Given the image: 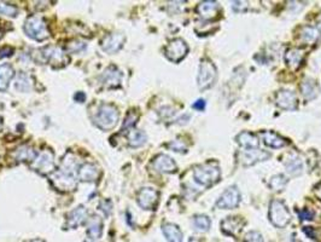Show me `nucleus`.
I'll list each match as a JSON object with an SVG mask.
<instances>
[{"label": "nucleus", "mask_w": 321, "mask_h": 242, "mask_svg": "<svg viewBox=\"0 0 321 242\" xmlns=\"http://www.w3.org/2000/svg\"><path fill=\"white\" fill-rule=\"evenodd\" d=\"M120 113L113 104H101L94 114V124L104 131L113 130L117 125Z\"/></svg>", "instance_id": "f257e3e1"}, {"label": "nucleus", "mask_w": 321, "mask_h": 242, "mask_svg": "<svg viewBox=\"0 0 321 242\" xmlns=\"http://www.w3.org/2000/svg\"><path fill=\"white\" fill-rule=\"evenodd\" d=\"M87 214H89V212H87V210L83 206L76 207L75 210H73L67 216L66 225L69 229H75V228H77L80 224H82L86 220Z\"/></svg>", "instance_id": "6ab92c4d"}, {"label": "nucleus", "mask_w": 321, "mask_h": 242, "mask_svg": "<svg viewBox=\"0 0 321 242\" xmlns=\"http://www.w3.org/2000/svg\"><path fill=\"white\" fill-rule=\"evenodd\" d=\"M236 140L244 149H255V148H259L260 146V140L258 137L251 132H246V131L239 133L236 137Z\"/></svg>", "instance_id": "393cba45"}, {"label": "nucleus", "mask_w": 321, "mask_h": 242, "mask_svg": "<svg viewBox=\"0 0 321 242\" xmlns=\"http://www.w3.org/2000/svg\"><path fill=\"white\" fill-rule=\"evenodd\" d=\"M86 49V44L80 42V40H73V42L68 43L66 50L70 53H79Z\"/></svg>", "instance_id": "c9c22d12"}, {"label": "nucleus", "mask_w": 321, "mask_h": 242, "mask_svg": "<svg viewBox=\"0 0 321 242\" xmlns=\"http://www.w3.org/2000/svg\"><path fill=\"white\" fill-rule=\"evenodd\" d=\"M314 217V212L309 210H302L299 211V218L301 220H312Z\"/></svg>", "instance_id": "a19ab883"}, {"label": "nucleus", "mask_w": 321, "mask_h": 242, "mask_svg": "<svg viewBox=\"0 0 321 242\" xmlns=\"http://www.w3.org/2000/svg\"><path fill=\"white\" fill-rule=\"evenodd\" d=\"M188 242H198V241H197V240H196V238H194V237H192V238H190V240H188Z\"/></svg>", "instance_id": "09e8293b"}, {"label": "nucleus", "mask_w": 321, "mask_h": 242, "mask_svg": "<svg viewBox=\"0 0 321 242\" xmlns=\"http://www.w3.org/2000/svg\"><path fill=\"white\" fill-rule=\"evenodd\" d=\"M99 167L96 166L94 164H83L82 166L79 167V171H77V177L82 182H94L99 178Z\"/></svg>", "instance_id": "a211bd4d"}, {"label": "nucleus", "mask_w": 321, "mask_h": 242, "mask_svg": "<svg viewBox=\"0 0 321 242\" xmlns=\"http://www.w3.org/2000/svg\"><path fill=\"white\" fill-rule=\"evenodd\" d=\"M237 157H238L239 163H241L243 166H251V165L258 164L260 161H265L267 159H269L270 154L267 153V151L260 150L259 148H255V149L239 150L238 154H237Z\"/></svg>", "instance_id": "9b49d317"}, {"label": "nucleus", "mask_w": 321, "mask_h": 242, "mask_svg": "<svg viewBox=\"0 0 321 242\" xmlns=\"http://www.w3.org/2000/svg\"><path fill=\"white\" fill-rule=\"evenodd\" d=\"M205 106H207V103H205L204 99H198V100H196L194 104H192V108L197 109V110H199V112H203V110L205 109Z\"/></svg>", "instance_id": "79ce46f5"}, {"label": "nucleus", "mask_w": 321, "mask_h": 242, "mask_svg": "<svg viewBox=\"0 0 321 242\" xmlns=\"http://www.w3.org/2000/svg\"><path fill=\"white\" fill-rule=\"evenodd\" d=\"M187 52H188L187 44L185 43V40H182L180 38L173 39L172 42H169V44L164 49V53L165 56H167V58L175 63L180 62V60L187 55Z\"/></svg>", "instance_id": "6e6552de"}, {"label": "nucleus", "mask_w": 321, "mask_h": 242, "mask_svg": "<svg viewBox=\"0 0 321 242\" xmlns=\"http://www.w3.org/2000/svg\"><path fill=\"white\" fill-rule=\"evenodd\" d=\"M220 174L221 172H220L219 166L214 163L198 165L194 170L195 180L204 187L212 186L215 182L219 180Z\"/></svg>", "instance_id": "f03ea898"}, {"label": "nucleus", "mask_w": 321, "mask_h": 242, "mask_svg": "<svg viewBox=\"0 0 321 242\" xmlns=\"http://www.w3.org/2000/svg\"><path fill=\"white\" fill-rule=\"evenodd\" d=\"M40 55L42 57L44 63H50L51 66L56 67V68L64 67L68 62L66 53L57 46H47V48L41 49Z\"/></svg>", "instance_id": "0eeeda50"}, {"label": "nucleus", "mask_w": 321, "mask_h": 242, "mask_svg": "<svg viewBox=\"0 0 321 242\" xmlns=\"http://www.w3.org/2000/svg\"><path fill=\"white\" fill-rule=\"evenodd\" d=\"M301 92H302L303 98L306 100L315 99L319 96L320 87L317 83L313 79H304L303 83L301 84Z\"/></svg>", "instance_id": "412c9836"}, {"label": "nucleus", "mask_w": 321, "mask_h": 242, "mask_svg": "<svg viewBox=\"0 0 321 242\" xmlns=\"http://www.w3.org/2000/svg\"><path fill=\"white\" fill-rule=\"evenodd\" d=\"M192 224H194L195 229L197 231H201V233H205L210 229L211 221L209 219L208 216H204V214H197V216L194 217L192 219Z\"/></svg>", "instance_id": "473e14b6"}, {"label": "nucleus", "mask_w": 321, "mask_h": 242, "mask_svg": "<svg viewBox=\"0 0 321 242\" xmlns=\"http://www.w3.org/2000/svg\"><path fill=\"white\" fill-rule=\"evenodd\" d=\"M124 40H126V38L121 33H111V34L106 35L103 39V42H101V49L108 53L117 52L118 50L122 49Z\"/></svg>", "instance_id": "4468645a"}, {"label": "nucleus", "mask_w": 321, "mask_h": 242, "mask_svg": "<svg viewBox=\"0 0 321 242\" xmlns=\"http://www.w3.org/2000/svg\"><path fill=\"white\" fill-rule=\"evenodd\" d=\"M269 220L276 228H285L291 220V213L283 201L273 200L269 205Z\"/></svg>", "instance_id": "20e7f679"}, {"label": "nucleus", "mask_w": 321, "mask_h": 242, "mask_svg": "<svg viewBox=\"0 0 321 242\" xmlns=\"http://www.w3.org/2000/svg\"><path fill=\"white\" fill-rule=\"evenodd\" d=\"M30 242H44V241L40 240V238H35V240H32Z\"/></svg>", "instance_id": "de8ad7c7"}, {"label": "nucleus", "mask_w": 321, "mask_h": 242, "mask_svg": "<svg viewBox=\"0 0 321 242\" xmlns=\"http://www.w3.org/2000/svg\"><path fill=\"white\" fill-rule=\"evenodd\" d=\"M319 26H320V28H321V16L319 17Z\"/></svg>", "instance_id": "603ef678"}, {"label": "nucleus", "mask_w": 321, "mask_h": 242, "mask_svg": "<svg viewBox=\"0 0 321 242\" xmlns=\"http://www.w3.org/2000/svg\"><path fill=\"white\" fill-rule=\"evenodd\" d=\"M275 103L279 108L285 110H296L298 107L296 95L290 90H280L275 95Z\"/></svg>", "instance_id": "ddd939ff"}, {"label": "nucleus", "mask_w": 321, "mask_h": 242, "mask_svg": "<svg viewBox=\"0 0 321 242\" xmlns=\"http://www.w3.org/2000/svg\"><path fill=\"white\" fill-rule=\"evenodd\" d=\"M244 227V219L242 217H227L221 221V230L226 235H238Z\"/></svg>", "instance_id": "dca6fc26"}, {"label": "nucleus", "mask_w": 321, "mask_h": 242, "mask_svg": "<svg viewBox=\"0 0 321 242\" xmlns=\"http://www.w3.org/2000/svg\"><path fill=\"white\" fill-rule=\"evenodd\" d=\"M84 242H96L94 240H92V238H91V240H87V241H84Z\"/></svg>", "instance_id": "3c124183"}, {"label": "nucleus", "mask_w": 321, "mask_h": 242, "mask_svg": "<svg viewBox=\"0 0 321 242\" xmlns=\"http://www.w3.org/2000/svg\"><path fill=\"white\" fill-rule=\"evenodd\" d=\"M25 32L29 38L36 40V42H44L50 36L46 21L41 16L36 15L30 16L26 19Z\"/></svg>", "instance_id": "7ed1b4c3"}, {"label": "nucleus", "mask_w": 321, "mask_h": 242, "mask_svg": "<svg viewBox=\"0 0 321 242\" xmlns=\"http://www.w3.org/2000/svg\"><path fill=\"white\" fill-rule=\"evenodd\" d=\"M287 184V178L284 174H275L270 178L269 180V188L274 191L283 190Z\"/></svg>", "instance_id": "72a5a7b5"}, {"label": "nucleus", "mask_w": 321, "mask_h": 242, "mask_svg": "<svg viewBox=\"0 0 321 242\" xmlns=\"http://www.w3.org/2000/svg\"><path fill=\"white\" fill-rule=\"evenodd\" d=\"M244 242H265V241H263L262 235L260 234L259 231H249V233L245 235Z\"/></svg>", "instance_id": "4c0bfd02"}, {"label": "nucleus", "mask_w": 321, "mask_h": 242, "mask_svg": "<svg viewBox=\"0 0 321 242\" xmlns=\"http://www.w3.org/2000/svg\"><path fill=\"white\" fill-rule=\"evenodd\" d=\"M220 6L216 2H211V0H208V2H203L197 6L196 11L198 12V15L201 17L205 19H210L212 17H215L216 13L219 12Z\"/></svg>", "instance_id": "5701e85b"}, {"label": "nucleus", "mask_w": 321, "mask_h": 242, "mask_svg": "<svg viewBox=\"0 0 321 242\" xmlns=\"http://www.w3.org/2000/svg\"><path fill=\"white\" fill-rule=\"evenodd\" d=\"M239 203H241V191L237 187L232 186L221 194V196L216 201V207L221 210H232L238 206Z\"/></svg>", "instance_id": "9d476101"}, {"label": "nucleus", "mask_w": 321, "mask_h": 242, "mask_svg": "<svg viewBox=\"0 0 321 242\" xmlns=\"http://www.w3.org/2000/svg\"><path fill=\"white\" fill-rule=\"evenodd\" d=\"M158 194L157 190L152 189V188H143L139 193H138L137 201L139 206L144 210H155V207L158 204Z\"/></svg>", "instance_id": "f8f14e48"}, {"label": "nucleus", "mask_w": 321, "mask_h": 242, "mask_svg": "<svg viewBox=\"0 0 321 242\" xmlns=\"http://www.w3.org/2000/svg\"><path fill=\"white\" fill-rule=\"evenodd\" d=\"M146 134L143 132L141 130H132L130 134H128V143H130L131 147L138 148L144 146L146 143Z\"/></svg>", "instance_id": "2f4dec72"}, {"label": "nucleus", "mask_w": 321, "mask_h": 242, "mask_svg": "<svg viewBox=\"0 0 321 242\" xmlns=\"http://www.w3.org/2000/svg\"><path fill=\"white\" fill-rule=\"evenodd\" d=\"M121 80H122V73L118 70L115 66H110L104 70L101 74V83L105 87H117L120 86Z\"/></svg>", "instance_id": "f3484780"}, {"label": "nucleus", "mask_w": 321, "mask_h": 242, "mask_svg": "<svg viewBox=\"0 0 321 242\" xmlns=\"http://www.w3.org/2000/svg\"><path fill=\"white\" fill-rule=\"evenodd\" d=\"M32 169L40 174H50L55 170V157L49 149L41 151L32 163Z\"/></svg>", "instance_id": "423d86ee"}, {"label": "nucleus", "mask_w": 321, "mask_h": 242, "mask_svg": "<svg viewBox=\"0 0 321 242\" xmlns=\"http://www.w3.org/2000/svg\"><path fill=\"white\" fill-rule=\"evenodd\" d=\"M138 117H139V115H138V113H135L134 110H131L130 113L127 114L126 119H124V123H123V130H127V129H132L135 124H137V120Z\"/></svg>", "instance_id": "e433bc0d"}, {"label": "nucleus", "mask_w": 321, "mask_h": 242, "mask_svg": "<svg viewBox=\"0 0 321 242\" xmlns=\"http://www.w3.org/2000/svg\"><path fill=\"white\" fill-rule=\"evenodd\" d=\"M162 231L168 242H182V233L178 225L165 223L162 225Z\"/></svg>", "instance_id": "bb28decb"}, {"label": "nucleus", "mask_w": 321, "mask_h": 242, "mask_svg": "<svg viewBox=\"0 0 321 242\" xmlns=\"http://www.w3.org/2000/svg\"><path fill=\"white\" fill-rule=\"evenodd\" d=\"M101 234H103V220L98 216L91 217L87 220V235L92 240H96V238H100Z\"/></svg>", "instance_id": "a878e982"}, {"label": "nucleus", "mask_w": 321, "mask_h": 242, "mask_svg": "<svg viewBox=\"0 0 321 242\" xmlns=\"http://www.w3.org/2000/svg\"><path fill=\"white\" fill-rule=\"evenodd\" d=\"M320 36V30L314 26H306L303 27L302 30H301V35L299 38L303 43L308 44V45H312V44H315L317 42Z\"/></svg>", "instance_id": "cd10ccee"}, {"label": "nucleus", "mask_w": 321, "mask_h": 242, "mask_svg": "<svg viewBox=\"0 0 321 242\" xmlns=\"http://www.w3.org/2000/svg\"><path fill=\"white\" fill-rule=\"evenodd\" d=\"M12 55V49L11 48H3L2 50H0V58H4V57H9Z\"/></svg>", "instance_id": "c03bdc74"}, {"label": "nucleus", "mask_w": 321, "mask_h": 242, "mask_svg": "<svg viewBox=\"0 0 321 242\" xmlns=\"http://www.w3.org/2000/svg\"><path fill=\"white\" fill-rule=\"evenodd\" d=\"M17 13H18V9H17L15 5L0 3V15L10 16V17H16Z\"/></svg>", "instance_id": "f704fd0d"}, {"label": "nucleus", "mask_w": 321, "mask_h": 242, "mask_svg": "<svg viewBox=\"0 0 321 242\" xmlns=\"http://www.w3.org/2000/svg\"><path fill=\"white\" fill-rule=\"evenodd\" d=\"M16 89L21 92H28L33 89V79L29 74L19 73L16 78Z\"/></svg>", "instance_id": "7c9ffc66"}, {"label": "nucleus", "mask_w": 321, "mask_h": 242, "mask_svg": "<svg viewBox=\"0 0 321 242\" xmlns=\"http://www.w3.org/2000/svg\"><path fill=\"white\" fill-rule=\"evenodd\" d=\"M168 148H170L172 150L179 151V153H182V151H186L185 144L181 142V140H173L168 144Z\"/></svg>", "instance_id": "58836bf2"}, {"label": "nucleus", "mask_w": 321, "mask_h": 242, "mask_svg": "<svg viewBox=\"0 0 321 242\" xmlns=\"http://www.w3.org/2000/svg\"><path fill=\"white\" fill-rule=\"evenodd\" d=\"M106 201H108V200H103V201H101L99 208H100L101 211L104 212V214H105V216H109L110 212H111V204H110V201H109V204H108V206H105Z\"/></svg>", "instance_id": "37998d69"}, {"label": "nucleus", "mask_w": 321, "mask_h": 242, "mask_svg": "<svg viewBox=\"0 0 321 242\" xmlns=\"http://www.w3.org/2000/svg\"><path fill=\"white\" fill-rule=\"evenodd\" d=\"M13 68L10 65L0 66V91H5L13 78Z\"/></svg>", "instance_id": "c756f323"}, {"label": "nucleus", "mask_w": 321, "mask_h": 242, "mask_svg": "<svg viewBox=\"0 0 321 242\" xmlns=\"http://www.w3.org/2000/svg\"><path fill=\"white\" fill-rule=\"evenodd\" d=\"M285 169L287 171V173L291 174L293 177L299 176L303 172V161L299 156L297 155H291L290 159H287L285 163Z\"/></svg>", "instance_id": "c85d7f7f"}, {"label": "nucleus", "mask_w": 321, "mask_h": 242, "mask_svg": "<svg viewBox=\"0 0 321 242\" xmlns=\"http://www.w3.org/2000/svg\"><path fill=\"white\" fill-rule=\"evenodd\" d=\"M260 136H261L263 143L266 146L275 148V149L276 148H283L289 144L286 139H284L283 137H280L278 133L273 132V131H262V132H260Z\"/></svg>", "instance_id": "4be33fe9"}, {"label": "nucleus", "mask_w": 321, "mask_h": 242, "mask_svg": "<svg viewBox=\"0 0 321 242\" xmlns=\"http://www.w3.org/2000/svg\"><path fill=\"white\" fill-rule=\"evenodd\" d=\"M304 52L299 49H290L285 53V62L292 70L298 69L303 62Z\"/></svg>", "instance_id": "b1692460"}, {"label": "nucleus", "mask_w": 321, "mask_h": 242, "mask_svg": "<svg viewBox=\"0 0 321 242\" xmlns=\"http://www.w3.org/2000/svg\"><path fill=\"white\" fill-rule=\"evenodd\" d=\"M216 80V67L209 59H202L199 66L197 84L201 90H207L214 85Z\"/></svg>", "instance_id": "39448f33"}, {"label": "nucleus", "mask_w": 321, "mask_h": 242, "mask_svg": "<svg viewBox=\"0 0 321 242\" xmlns=\"http://www.w3.org/2000/svg\"><path fill=\"white\" fill-rule=\"evenodd\" d=\"M74 98H75V100L76 102H80V103H82L84 99H86V95H84L83 92H77L75 96H74Z\"/></svg>", "instance_id": "a18cd8bd"}, {"label": "nucleus", "mask_w": 321, "mask_h": 242, "mask_svg": "<svg viewBox=\"0 0 321 242\" xmlns=\"http://www.w3.org/2000/svg\"><path fill=\"white\" fill-rule=\"evenodd\" d=\"M314 191H315V195L319 199L321 200V183L317 184V186L315 187V189H314Z\"/></svg>", "instance_id": "49530a36"}, {"label": "nucleus", "mask_w": 321, "mask_h": 242, "mask_svg": "<svg viewBox=\"0 0 321 242\" xmlns=\"http://www.w3.org/2000/svg\"><path fill=\"white\" fill-rule=\"evenodd\" d=\"M0 38H2V33H0Z\"/></svg>", "instance_id": "864d4df0"}, {"label": "nucleus", "mask_w": 321, "mask_h": 242, "mask_svg": "<svg viewBox=\"0 0 321 242\" xmlns=\"http://www.w3.org/2000/svg\"><path fill=\"white\" fill-rule=\"evenodd\" d=\"M10 156H12V159L18 161V163H22V161H25V163L26 161H32L33 163L34 159L38 156V153H36L30 146L25 144V146L18 147L16 150H13L12 153L10 154Z\"/></svg>", "instance_id": "aec40b11"}, {"label": "nucleus", "mask_w": 321, "mask_h": 242, "mask_svg": "<svg viewBox=\"0 0 321 242\" xmlns=\"http://www.w3.org/2000/svg\"><path fill=\"white\" fill-rule=\"evenodd\" d=\"M51 183L57 190L60 191H73L76 188V179L74 174L63 170H58L51 176Z\"/></svg>", "instance_id": "1a4fd4ad"}, {"label": "nucleus", "mask_w": 321, "mask_h": 242, "mask_svg": "<svg viewBox=\"0 0 321 242\" xmlns=\"http://www.w3.org/2000/svg\"><path fill=\"white\" fill-rule=\"evenodd\" d=\"M232 9L234 10V11L237 12H241V11H244V10H246V8H248V3H244V2H234L232 3Z\"/></svg>", "instance_id": "ea45409f"}, {"label": "nucleus", "mask_w": 321, "mask_h": 242, "mask_svg": "<svg viewBox=\"0 0 321 242\" xmlns=\"http://www.w3.org/2000/svg\"><path fill=\"white\" fill-rule=\"evenodd\" d=\"M152 166H154L155 170L162 173H173L178 169L175 161L170 156L165 155V154H160V155L155 157L154 161H152Z\"/></svg>", "instance_id": "2eb2a0df"}, {"label": "nucleus", "mask_w": 321, "mask_h": 242, "mask_svg": "<svg viewBox=\"0 0 321 242\" xmlns=\"http://www.w3.org/2000/svg\"><path fill=\"white\" fill-rule=\"evenodd\" d=\"M3 127V121H2V117H0V129Z\"/></svg>", "instance_id": "8fccbe9b"}]
</instances>
